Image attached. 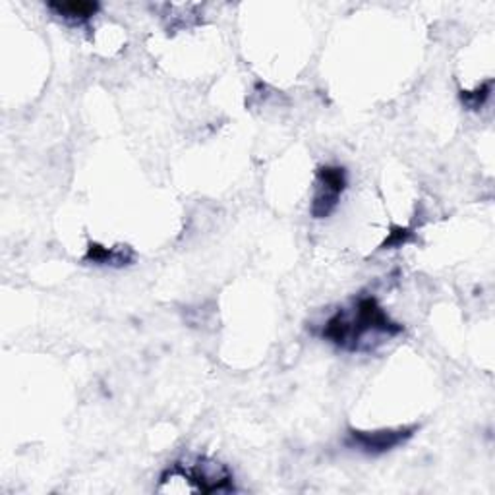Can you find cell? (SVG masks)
<instances>
[{
    "instance_id": "6da1fadb",
    "label": "cell",
    "mask_w": 495,
    "mask_h": 495,
    "mask_svg": "<svg viewBox=\"0 0 495 495\" xmlns=\"http://www.w3.org/2000/svg\"><path fill=\"white\" fill-rule=\"evenodd\" d=\"M404 331L391 320L373 296H360L350 307H340L322 325V339L345 352H371Z\"/></svg>"
},
{
    "instance_id": "7a4b0ae2",
    "label": "cell",
    "mask_w": 495,
    "mask_h": 495,
    "mask_svg": "<svg viewBox=\"0 0 495 495\" xmlns=\"http://www.w3.org/2000/svg\"><path fill=\"white\" fill-rule=\"evenodd\" d=\"M347 171L340 164H323L315 172L310 213L314 219H327L335 213L340 196L347 190Z\"/></svg>"
},
{
    "instance_id": "3957f363",
    "label": "cell",
    "mask_w": 495,
    "mask_h": 495,
    "mask_svg": "<svg viewBox=\"0 0 495 495\" xmlns=\"http://www.w3.org/2000/svg\"><path fill=\"white\" fill-rule=\"evenodd\" d=\"M416 426H401L391 427V430H378V432H360L348 430L345 445L350 449H358L366 455H383L389 451L404 445L416 434Z\"/></svg>"
},
{
    "instance_id": "277c9868",
    "label": "cell",
    "mask_w": 495,
    "mask_h": 495,
    "mask_svg": "<svg viewBox=\"0 0 495 495\" xmlns=\"http://www.w3.org/2000/svg\"><path fill=\"white\" fill-rule=\"evenodd\" d=\"M134 259L136 254L130 246L107 248L97 244V242H92V244L87 246V251L84 256L85 263H92V266H99V267H126L132 266Z\"/></svg>"
},
{
    "instance_id": "5b68a950",
    "label": "cell",
    "mask_w": 495,
    "mask_h": 495,
    "mask_svg": "<svg viewBox=\"0 0 495 495\" xmlns=\"http://www.w3.org/2000/svg\"><path fill=\"white\" fill-rule=\"evenodd\" d=\"M47 8L62 20L84 24V21L92 20L101 10V4L90 3V0H66V3H49Z\"/></svg>"
},
{
    "instance_id": "8992f818",
    "label": "cell",
    "mask_w": 495,
    "mask_h": 495,
    "mask_svg": "<svg viewBox=\"0 0 495 495\" xmlns=\"http://www.w3.org/2000/svg\"><path fill=\"white\" fill-rule=\"evenodd\" d=\"M491 85H493V82L488 80L475 92H463L460 93V101H463V105L468 108V111H480L491 95Z\"/></svg>"
},
{
    "instance_id": "52a82bcc",
    "label": "cell",
    "mask_w": 495,
    "mask_h": 495,
    "mask_svg": "<svg viewBox=\"0 0 495 495\" xmlns=\"http://www.w3.org/2000/svg\"><path fill=\"white\" fill-rule=\"evenodd\" d=\"M414 238V233H412V228H406V227H393V230L389 233V236L385 238V242L381 244L383 250H387V248H403L409 244V242H412Z\"/></svg>"
}]
</instances>
